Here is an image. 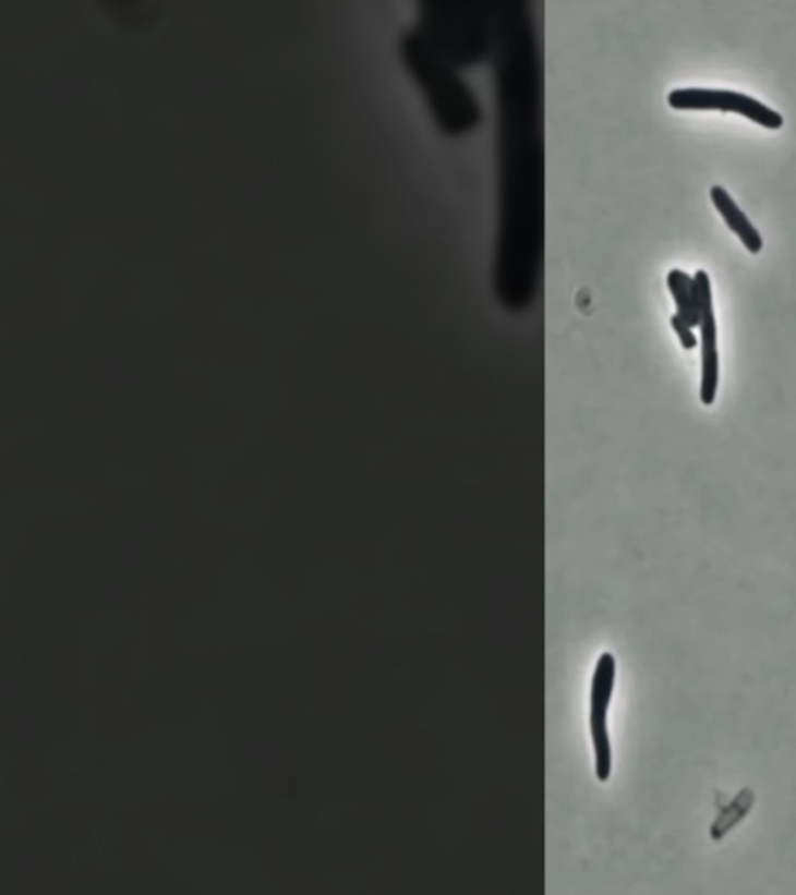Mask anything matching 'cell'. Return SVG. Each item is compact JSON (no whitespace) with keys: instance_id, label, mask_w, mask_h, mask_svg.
Instances as JSON below:
<instances>
[{"instance_id":"1","label":"cell","mask_w":796,"mask_h":895,"mask_svg":"<svg viewBox=\"0 0 796 895\" xmlns=\"http://www.w3.org/2000/svg\"><path fill=\"white\" fill-rule=\"evenodd\" d=\"M401 53L415 82L422 86L437 123L445 133L462 134L481 122V106L450 60L420 32L401 39Z\"/></svg>"},{"instance_id":"2","label":"cell","mask_w":796,"mask_h":895,"mask_svg":"<svg viewBox=\"0 0 796 895\" xmlns=\"http://www.w3.org/2000/svg\"><path fill=\"white\" fill-rule=\"evenodd\" d=\"M667 104L674 109L734 112L767 130H781L784 125L783 116L775 109L769 108L750 95L733 93V90L697 89V87L677 89L667 95Z\"/></svg>"},{"instance_id":"3","label":"cell","mask_w":796,"mask_h":895,"mask_svg":"<svg viewBox=\"0 0 796 895\" xmlns=\"http://www.w3.org/2000/svg\"><path fill=\"white\" fill-rule=\"evenodd\" d=\"M699 295V327L702 336V382L700 401L703 407H713L719 389L717 324H715L713 290L707 271L699 269L694 276Z\"/></svg>"},{"instance_id":"4","label":"cell","mask_w":796,"mask_h":895,"mask_svg":"<svg viewBox=\"0 0 796 895\" xmlns=\"http://www.w3.org/2000/svg\"><path fill=\"white\" fill-rule=\"evenodd\" d=\"M616 681V660L613 653L599 656L590 693V730L608 729L607 714Z\"/></svg>"},{"instance_id":"5","label":"cell","mask_w":796,"mask_h":895,"mask_svg":"<svg viewBox=\"0 0 796 895\" xmlns=\"http://www.w3.org/2000/svg\"><path fill=\"white\" fill-rule=\"evenodd\" d=\"M710 195L714 207L717 208L719 214L725 219L728 228L739 237V240L743 241L747 251L750 252V254H759L762 247H764V241H762L759 230L751 225L750 219L744 214L743 208L737 206L736 201H734L732 195H729L725 189L721 188V185H714V188L711 189Z\"/></svg>"},{"instance_id":"6","label":"cell","mask_w":796,"mask_h":895,"mask_svg":"<svg viewBox=\"0 0 796 895\" xmlns=\"http://www.w3.org/2000/svg\"><path fill=\"white\" fill-rule=\"evenodd\" d=\"M667 288H670L677 314L691 327L699 325V295H697L696 280L682 269H671L667 274Z\"/></svg>"},{"instance_id":"7","label":"cell","mask_w":796,"mask_h":895,"mask_svg":"<svg viewBox=\"0 0 796 895\" xmlns=\"http://www.w3.org/2000/svg\"><path fill=\"white\" fill-rule=\"evenodd\" d=\"M755 802L756 796L751 788L745 787L737 793L736 798L728 806L723 807L717 818H715L710 829L711 838L714 842H722L733 829H736L750 814Z\"/></svg>"},{"instance_id":"8","label":"cell","mask_w":796,"mask_h":895,"mask_svg":"<svg viewBox=\"0 0 796 895\" xmlns=\"http://www.w3.org/2000/svg\"><path fill=\"white\" fill-rule=\"evenodd\" d=\"M671 325L674 328L675 334H677L678 339H680L683 349L692 350L697 347V338L694 335L691 325L686 323L685 319H682L677 313L671 317Z\"/></svg>"}]
</instances>
